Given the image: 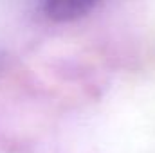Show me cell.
Segmentation results:
<instances>
[{
    "instance_id": "1",
    "label": "cell",
    "mask_w": 155,
    "mask_h": 153,
    "mask_svg": "<svg viewBox=\"0 0 155 153\" xmlns=\"http://www.w3.org/2000/svg\"><path fill=\"white\" fill-rule=\"evenodd\" d=\"M99 0H43V13L54 22H74L88 15Z\"/></svg>"
}]
</instances>
